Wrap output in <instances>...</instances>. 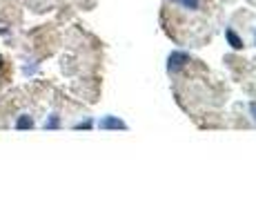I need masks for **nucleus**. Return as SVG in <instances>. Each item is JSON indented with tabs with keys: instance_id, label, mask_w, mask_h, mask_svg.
I'll return each mask as SVG.
<instances>
[{
	"instance_id": "nucleus-1",
	"label": "nucleus",
	"mask_w": 256,
	"mask_h": 223,
	"mask_svg": "<svg viewBox=\"0 0 256 223\" xmlns=\"http://www.w3.org/2000/svg\"><path fill=\"white\" fill-rule=\"evenodd\" d=\"M16 127H18V130H32V127H34V121H32L29 116H20V118L16 121Z\"/></svg>"
},
{
	"instance_id": "nucleus-2",
	"label": "nucleus",
	"mask_w": 256,
	"mask_h": 223,
	"mask_svg": "<svg viewBox=\"0 0 256 223\" xmlns=\"http://www.w3.org/2000/svg\"><path fill=\"white\" fill-rule=\"evenodd\" d=\"M58 125H60V121H58V118L54 116V118H49V121H47V125H45V127H58Z\"/></svg>"
},
{
	"instance_id": "nucleus-3",
	"label": "nucleus",
	"mask_w": 256,
	"mask_h": 223,
	"mask_svg": "<svg viewBox=\"0 0 256 223\" xmlns=\"http://www.w3.org/2000/svg\"><path fill=\"white\" fill-rule=\"evenodd\" d=\"M0 65H2V58H0Z\"/></svg>"
}]
</instances>
